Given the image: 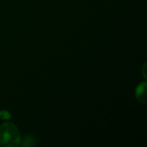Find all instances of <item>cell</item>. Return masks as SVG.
<instances>
[{
	"instance_id": "cell-1",
	"label": "cell",
	"mask_w": 147,
	"mask_h": 147,
	"mask_svg": "<svg viewBox=\"0 0 147 147\" xmlns=\"http://www.w3.org/2000/svg\"><path fill=\"white\" fill-rule=\"evenodd\" d=\"M20 133L12 122H5L0 126V144L5 147H17L21 145Z\"/></svg>"
},
{
	"instance_id": "cell-2",
	"label": "cell",
	"mask_w": 147,
	"mask_h": 147,
	"mask_svg": "<svg viewBox=\"0 0 147 147\" xmlns=\"http://www.w3.org/2000/svg\"><path fill=\"white\" fill-rule=\"evenodd\" d=\"M146 82H143L139 84V86L136 89V98L138 99L139 102L142 103H146Z\"/></svg>"
},
{
	"instance_id": "cell-3",
	"label": "cell",
	"mask_w": 147,
	"mask_h": 147,
	"mask_svg": "<svg viewBox=\"0 0 147 147\" xmlns=\"http://www.w3.org/2000/svg\"><path fill=\"white\" fill-rule=\"evenodd\" d=\"M11 117L10 114L7 110H1L0 111V118L2 120H9Z\"/></svg>"
}]
</instances>
